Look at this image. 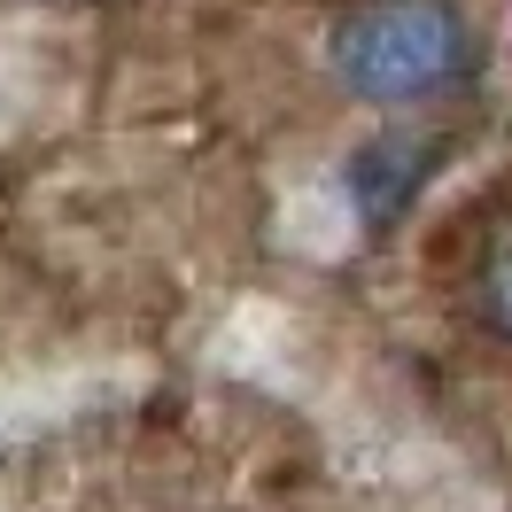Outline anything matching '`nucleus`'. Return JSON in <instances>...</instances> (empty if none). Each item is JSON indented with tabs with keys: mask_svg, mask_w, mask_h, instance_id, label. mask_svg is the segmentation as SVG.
<instances>
[{
	"mask_svg": "<svg viewBox=\"0 0 512 512\" xmlns=\"http://www.w3.org/2000/svg\"><path fill=\"white\" fill-rule=\"evenodd\" d=\"M334 78L365 101H427L458 86L466 70V24L450 0H381L334 24Z\"/></svg>",
	"mask_w": 512,
	"mask_h": 512,
	"instance_id": "1",
	"label": "nucleus"
},
{
	"mask_svg": "<svg viewBox=\"0 0 512 512\" xmlns=\"http://www.w3.org/2000/svg\"><path fill=\"white\" fill-rule=\"evenodd\" d=\"M443 163V148H427V140H412V132H381V140H365L350 156V194H357V218L373 225H396L404 210L419 202V187H427V171Z\"/></svg>",
	"mask_w": 512,
	"mask_h": 512,
	"instance_id": "2",
	"label": "nucleus"
},
{
	"mask_svg": "<svg viewBox=\"0 0 512 512\" xmlns=\"http://www.w3.org/2000/svg\"><path fill=\"white\" fill-rule=\"evenodd\" d=\"M489 311H497V326L512 334V249L489 264Z\"/></svg>",
	"mask_w": 512,
	"mask_h": 512,
	"instance_id": "3",
	"label": "nucleus"
}]
</instances>
